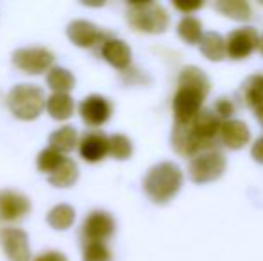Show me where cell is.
I'll list each match as a JSON object with an SVG mask.
<instances>
[{"instance_id":"obj_13","label":"cell","mask_w":263,"mask_h":261,"mask_svg":"<svg viewBox=\"0 0 263 261\" xmlns=\"http://www.w3.org/2000/svg\"><path fill=\"white\" fill-rule=\"evenodd\" d=\"M31 209V202L22 193L4 190L0 192V220H16L27 215Z\"/></svg>"},{"instance_id":"obj_25","label":"cell","mask_w":263,"mask_h":261,"mask_svg":"<svg viewBox=\"0 0 263 261\" xmlns=\"http://www.w3.org/2000/svg\"><path fill=\"white\" fill-rule=\"evenodd\" d=\"M215 9L226 16L233 18V20L240 22H247L253 14L249 4L243 0H218V2H215Z\"/></svg>"},{"instance_id":"obj_6","label":"cell","mask_w":263,"mask_h":261,"mask_svg":"<svg viewBox=\"0 0 263 261\" xmlns=\"http://www.w3.org/2000/svg\"><path fill=\"white\" fill-rule=\"evenodd\" d=\"M202 97L199 91L190 90V88H179L174 97V115H176V124L186 126L194 120V116L201 111Z\"/></svg>"},{"instance_id":"obj_11","label":"cell","mask_w":263,"mask_h":261,"mask_svg":"<svg viewBox=\"0 0 263 261\" xmlns=\"http://www.w3.org/2000/svg\"><path fill=\"white\" fill-rule=\"evenodd\" d=\"M66 36L68 39L77 47H83V49H88V47H93L95 43L102 42L106 38L99 27L95 24L88 20H76L66 27Z\"/></svg>"},{"instance_id":"obj_29","label":"cell","mask_w":263,"mask_h":261,"mask_svg":"<svg viewBox=\"0 0 263 261\" xmlns=\"http://www.w3.org/2000/svg\"><path fill=\"white\" fill-rule=\"evenodd\" d=\"M111 254L104 242H88L83 251V261H109Z\"/></svg>"},{"instance_id":"obj_3","label":"cell","mask_w":263,"mask_h":261,"mask_svg":"<svg viewBox=\"0 0 263 261\" xmlns=\"http://www.w3.org/2000/svg\"><path fill=\"white\" fill-rule=\"evenodd\" d=\"M45 93L36 84H16L7 95L11 113L20 120H34L45 109Z\"/></svg>"},{"instance_id":"obj_27","label":"cell","mask_w":263,"mask_h":261,"mask_svg":"<svg viewBox=\"0 0 263 261\" xmlns=\"http://www.w3.org/2000/svg\"><path fill=\"white\" fill-rule=\"evenodd\" d=\"M107 154L115 159H127L133 154V143L127 136L124 134H113L107 138Z\"/></svg>"},{"instance_id":"obj_20","label":"cell","mask_w":263,"mask_h":261,"mask_svg":"<svg viewBox=\"0 0 263 261\" xmlns=\"http://www.w3.org/2000/svg\"><path fill=\"white\" fill-rule=\"evenodd\" d=\"M242 95L246 106L254 111L263 108V75H251L249 79L243 83L242 86Z\"/></svg>"},{"instance_id":"obj_31","label":"cell","mask_w":263,"mask_h":261,"mask_svg":"<svg viewBox=\"0 0 263 261\" xmlns=\"http://www.w3.org/2000/svg\"><path fill=\"white\" fill-rule=\"evenodd\" d=\"M251 156H253L254 161L263 165V136L258 138L256 142L253 143V149H251Z\"/></svg>"},{"instance_id":"obj_1","label":"cell","mask_w":263,"mask_h":261,"mask_svg":"<svg viewBox=\"0 0 263 261\" xmlns=\"http://www.w3.org/2000/svg\"><path fill=\"white\" fill-rule=\"evenodd\" d=\"M222 120L210 109H201L190 124L179 126L176 124L172 129V147L177 154L183 156H197V154L211 150L215 145Z\"/></svg>"},{"instance_id":"obj_4","label":"cell","mask_w":263,"mask_h":261,"mask_svg":"<svg viewBox=\"0 0 263 261\" xmlns=\"http://www.w3.org/2000/svg\"><path fill=\"white\" fill-rule=\"evenodd\" d=\"M127 20L136 31L159 34L168 27V13L154 2H129Z\"/></svg>"},{"instance_id":"obj_34","label":"cell","mask_w":263,"mask_h":261,"mask_svg":"<svg viewBox=\"0 0 263 261\" xmlns=\"http://www.w3.org/2000/svg\"><path fill=\"white\" fill-rule=\"evenodd\" d=\"M256 118H258V122H260L261 126H263V108H261V109H258V111H256Z\"/></svg>"},{"instance_id":"obj_28","label":"cell","mask_w":263,"mask_h":261,"mask_svg":"<svg viewBox=\"0 0 263 261\" xmlns=\"http://www.w3.org/2000/svg\"><path fill=\"white\" fill-rule=\"evenodd\" d=\"M63 159H65V156L59 152H55L54 149H45L42 150V152L38 154V161H36V165H38V168L42 172H47V174H50L52 170L59 167V165L63 163Z\"/></svg>"},{"instance_id":"obj_10","label":"cell","mask_w":263,"mask_h":261,"mask_svg":"<svg viewBox=\"0 0 263 261\" xmlns=\"http://www.w3.org/2000/svg\"><path fill=\"white\" fill-rule=\"evenodd\" d=\"M83 233L90 242H104L115 233V220L106 211H93L83 224Z\"/></svg>"},{"instance_id":"obj_18","label":"cell","mask_w":263,"mask_h":261,"mask_svg":"<svg viewBox=\"0 0 263 261\" xmlns=\"http://www.w3.org/2000/svg\"><path fill=\"white\" fill-rule=\"evenodd\" d=\"M77 177H79V167H77V163H73L72 159L65 157L63 163L49 174V183L55 186V188H70L72 185H76Z\"/></svg>"},{"instance_id":"obj_2","label":"cell","mask_w":263,"mask_h":261,"mask_svg":"<svg viewBox=\"0 0 263 261\" xmlns=\"http://www.w3.org/2000/svg\"><path fill=\"white\" fill-rule=\"evenodd\" d=\"M183 185V172L172 161L158 163L147 172L143 179V190L149 195L151 200L156 204H165L179 192Z\"/></svg>"},{"instance_id":"obj_17","label":"cell","mask_w":263,"mask_h":261,"mask_svg":"<svg viewBox=\"0 0 263 261\" xmlns=\"http://www.w3.org/2000/svg\"><path fill=\"white\" fill-rule=\"evenodd\" d=\"M179 88H190V90L199 91L202 97H206L211 90V83L201 68H197V66H184L179 75Z\"/></svg>"},{"instance_id":"obj_19","label":"cell","mask_w":263,"mask_h":261,"mask_svg":"<svg viewBox=\"0 0 263 261\" xmlns=\"http://www.w3.org/2000/svg\"><path fill=\"white\" fill-rule=\"evenodd\" d=\"M47 113L55 120H66L73 115V98L68 93H52L45 102Z\"/></svg>"},{"instance_id":"obj_9","label":"cell","mask_w":263,"mask_h":261,"mask_svg":"<svg viewBox=\"0 0 263 261\" xmlns=\"http://www.w3.org/2000/svg\"><path fill=\"white\" fill-rule=\"evenodd\" d=\"M0 244L9 261H29L31 259V245L25 231L16 227H7L0 233Z\"/></svg>"},{"instance_id":"obj_8","label":"cell","mask_w":263,"mask_h":261,"mask_svg":"<svg viewBox=\"0 0 263 261\" xmlns=\"http://www.w3.org/2000/svg\"><path fill=\"white\" fill-rule=\"evenodd\" d=\"M54 61L52 52L47 49H40V47H32V49H18L13 54V63L20 70L27 73H42L50 68Z\"/></svg>"},{"instance_id":"obj_26","label":"cell","mask_w":263,"mask_h":261,"mask_svg":"<svg viewBox=\"0 0 263 261\" xmlns=\"http://www.w3.org/2000/svg\"><path fill=\"white\" fill-rule=\"evenodd\" d=\"M177 34L184 39L186 43L194 45V43H199L202 36V25L201 22L195 16H186L177 24Z\"/></svg>"},{"instance_id":"obj_24","label":"cell","mask_w":263,"mask_h":261,"mask_svg":"<svg viewBox=\"0 0 263 261\" xmlns=\"http://www.w3.org/2000/svg\"><path fill=\"white\" fill-rule=\"evenodd\" d=\"M47 84H49L50 90H54V93H68L76 86V79L66 68L54 66L47 73Z\"/></svg>"},{"instance_id":"obj_32","label":"cell","mask_w":263,"mask_h":261,"mask_svg":"<svg viewBox=\"0 0 263 261\" xmlns=\"http://www.w3.org/2000/svg\"><path fill=\"white\" fill-rule=\"evenodd\" d=\"M34 261H68V259H66V256L61 254V252L50 251V252H45V254L38 256Z\"/></svg>"},{"instance_id":"obj_30","label":"cell","mask_w":263,"mask_h":261,"mask_svg":"<svg viewBox=\"0 0 263 261\" xmlns=\"http://www.w3.org/2000/svg\"><path fill=\"white\" fill-rule=\"evenodd\" d=\"M233 113H235V106H233V102L229 101V98H218L217 104H215V115L226 122Z\"/></svg>"},{"instance_id":"obj_15","label":"cell","mask_w":263,"mask_h":261,"mask_svg":"<svg viewBox=\"0 0 263 261\" xmlns=\"http://www.w3.org/2000/svg\"><path fill=\"white\" fill-rule=\"evenodd\" d=\"M102 57L109 63L111 66L118 70L127 68L131 63V49L127 47V43L122 39H106L102 45Z\"/></svg>"},{"instance_id":"obj_33","label":"cell","mask_w":263,"mask_h":261,"mask_svg":"<svg viewBox=\"0 0 263 261\" xmlns=\"http://www.w3.org/2000/svg\"><path fill=\"white\" fill-rule=\"evenodd\" d=\"M174 7L184 13H192V11H197L199 7H202V2H194V4H184V2H174Z\"/></svg>"},{"instance_id":"obj_21","label":"cell","mask_w":263,"mask_h":261,"mask_svg":"<svg viewBox=\"0 0 263 261\" xmlns=\"http://www.w3.org/2000/svg\"><path fill=\"white\" fill-rule=\"evenodd\" d=\"M199 45H201V52L204 54L208 59L211 61H220L226 56V42L218 32H206L199 39Z\"/></svg>"},{"instance_id":"obj_35","label":"cell","mask_w":263,"mask_h":261,"mask_svg":"<svg viewBox=\"0 0 263 261\" xmlns=\"http://www.w3.org/2000/svg\"><path fill=\"white\" fill-rule=\"evenodd\" d=\"M258 49H260V52H261V56H263V36L260 38V43H258Z\"/></svg>"},{"instance_id":"obj_14","label":"cell","mask_w":263,"mask_h":261,"mask_svg":"<svg viewBox=\"0 0 263 261\" xmlns=\"http://www.w3.org/2000/svg\"><path fill=\"white\" fill-rule=\"evenodd\" d=\"M220 142L224 143L228 149L238 150L246 147L251 139L249 127L242 122V120H226L220 126Z\"/></svg>"},{"instance_id":"obj_23","label":"cell","mask_w":263,"mask_h":261,"mask_svg":"<svg viewBox=\"0 0 263 261\" xmlns=\"http://www.w3.org/2000/svg\"><path fill=\"white\" fill-rule=\"evenodd\" d=\"M76 220V209L68 204H58L47 215V224L58 231H66Z\"/></svg>"},{"instance_id":"obj_12","label":"cell","mask_w":263,"mask_h":261,"mask_svg":"<svg viewBox=\"0 0 263 261\" xmlns=\"http://www.w3.org/2000/svg\"><path fill=\"white\" fill-rule=\"evenodd\" d=\"M79 111L88 126H102L111 116V104L102 95H90L83 101Z\"/></svg>"},{"instance_id":"obj_16","label":"cell","mask_w":263,"mask_h":261,"mask_svg":"<svg viewBox=\"0 0 263 261\" xmlns=\"http://www.w3.org/2000/svg\"><path fill=\"white\" fill-rule=\"evenodd\" d=\"M79 152L90 163H97L107 154V136L101 132L86 134L79 143Z\"/></svg>"},{"instance_id":"obj_5","label":"cell","mask_w":263,"mask_h":261,"mask_svg":"<svg viewBox=\"0 0 263 261\" xmlns=\"http://www.w3.org/2000/svg\"><path fill=\"white\" fill-rule=\"evenodd\" d=\"M226 156L217 149L204 150V152L197 154L190 159L188 165V172H190V179L197 185H204V183L217 181L222 174L226 172Z\"/></svg>"},{"instance_id":"obj_22","label":"cell","mask_w":263,"mask_h":261,"mask_svg":"<svg viewBox=\"0 0 263 261\" xmlns=\"http://www.w3.org/2000/svg\"><path fill=\"white\" fill-rule=\"evenodd\" d=\"M50 149H54L59 154H66L70 150H73V147L77 145V131L72 126H65L61 129L54 131L49 138Z\"/></svg>"},{"instance_id":"obj_7","label":"cell","mask_w":263,"mask_h":261,"mask_svg":"<svg viewBox=\"0 0 263 261\" xmlns=\"http://www.w3.org/2000/svg\"><path fill=\"white\" fill-rule=\"evenodd\" d=\"M258 43H260V36H258L256 29H236L226 39V54H229V57L233 59H243L258 49Z\"/></svg>"}]
</instances>
